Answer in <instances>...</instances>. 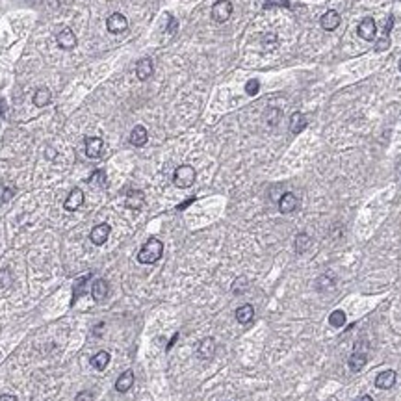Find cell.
I'll list each match as a JSON object with an SVG mask.
<instances>
[{
  "instance_id": "obj_37",
  "label": "cell",
  "mask_w": 401,
  "mask_h": 401,
  "mask_svg": "<svg viewBox=\"0 0 401 401\" xmlns=\"http://www.w3.org/2000/svg\"><path fill=\"white\" fill-rule=\"evenodd\" d=\"M400 71H401V59H400Z\"/></svg>"
},
{
  "instance_id": "obj_26",
  "label": "cell",
  "mask_w": 401,
  "mask_h": 401,
  "mask_svg": "<svg viewBox=\"0 0 401 401\" xmlns=\"http://www.w3.org/2000/svg\"><path fill=\"white\" fill-rule=\"evenodd\" d=\"M316 288L320 292H329V290H335V277L333 275H322L318 279V284Z\"/></svg>"
},
{
  "instance_id": "obj_20",
  "label": "cell",
  "mask_w": 401,
  "mask_h": 401,
  "mask_svg": "<svg viewBox=\"0 0 401 401\" xmlns=\"http://www.w3.org/2000/svg\"><path fill=\"white\" fill-rule=\"evenodd\" d=\"M305 128H307V117L301 112L292 113V117H290V130L294 132V134H299Z\"/></svg>"
},
{
  "instance_id": "obj_24",
  "label": "cell",
  "mask_w": 401,
  "mask_h": 401,
  "mask_svg": "<svg viewBox=\"0 0 401 401\" xmlns=\"http://www.w3.org/2000/svg\"><path fill=\"white\" fill-rule=\"evenodd\" d=\"M310 244H312V240H310V236L307 234V232H299L296 236V253L297 255H303V253H307L310 247Z\"/></svg>"
},
{
  "instance_id": "obj_10",
  "label": "cell",
  "mask_w": 401,
  "mask_h": 401,
  "mask_svg": "<svg viewBox=\"0 0 401 401\" xmlns=\"http://www.w3.org/2000/svg\"><path fill=\"white\" fill-rule=\"evenodd\" d=\"M110 225L106 223H100L97 225V227H93L91 234H89V238H91V242L95 245H102L106 244V240H108V236H110Z\"/></svg>"
},
{
  "instance_id": "obj_23",
  "label": "cell",
  "mask_w": 401,
  "mask_h": 401,
  "mask_svg": "<svg viewBox=\"0 0 401 401\" xmlns=\"http://www.w3.org/2000/svg\"><path fill=\"white\" fill-rule=\"evenodd\" d=\"M108 364H110V353H108V351H99V353H95V355H93L91 366L95 370L102 372V370H104Z\"/></svg>"
},
{
  "instance_id": "obj_33",
  "label": "cell",
  "mask_w": 401,
  "mask_h": 401,
  "mask_svg": "<svg viewBox=\"0 0 401 401\" xmlns=\"http://www.w3.org/2000/svg\"><path fill=\"white\" fill-rule=\"evenodd\" d=\"M379 41H381V43H377V50H385V48L390 45V39H388L387 35H385L383 39H379Z\"/></svg>"
},
{
  "instance_id": "obj_29",
  "label": "cell",
  "mask_w": 401,
  "mask_h": 401,
  "mask_svg": "<svg viewBox=\"0 0 401 401\" xmlns=\"http://www.w3.org/2000/svg\"><path fill=\"white\" fill-rule=\"evenodd\" d=\"M15 190L13 188H9V186H0V203H7L9 199L13 197Z\"/></svg>"
},
{
  "instance_id": "obj_19",
  "label": "cell",
  "mask_w": 401,
  "mask_h": 401,
  "mask_svg": "<svg viewBox=\"0 0 401 401\" xmlns=\"http://www.w3.org/2000/svg\"><path fill=\"white\" fill-rule=\"evenodd\" d=\"M152 74V59L151 58H141L136 65V76L139 80H147L151 78Z\"/></svg>"
},
{
  "instance_id": "obj_35",
  "label": "cell",
  "mask_w": 401,
  "mask_h": 401,
  "mask_svg": "<svg viewBox=\"0 0 401 401\" xmlns=\"http://www.w3.org/2000/svg\"><path fill=\"white\" fill-rule=\"evenodd\" d=\"M0 401H17V398L11 394H2L0 396Z\"/></svg>"
},
{
  "instance_id": "obj_31",
  "label": "cell",
  "mask_w": 401,
  "mask_h": 401,
  "mask_svg": "<svg viewBox=\"0 0 401 401\" xmlns=\"http://www.w3.org/2000/svg\"><path fill=\"white\" fill-rule=\"evenodd\" d=\"M244 283H245L244 277H242V279H238L236 283H234V286H232V292H234V294H242V292L247 288V284H244Z\"/></svg>"
},
{
  "instance_id": "obj_5",
  "label": "cell",
  "mask_w": 401,
  "mask_h": 401,
  "mask_svg": "<svg viewBox=\"0 0 401 401\" xmlns=\"http://www.w3.org/2000/svg\"><path fill=\"white\" fill-rule=\"evenodd\" d=\"M106 28L112 33H121L128 28V20L123 13H112L106 19Z\"/></svg>"
},
{
  "instance_id": "obj_30",
  "label": "cell",
  "mask_w": 401,
  "mask_h": 401,
  "mask_svg": "<svg viewBox=\"0 0 401 401\" xmlns=\"http://www.w3.org/2000/svg\"><path fill=\"white\" fill-rule=\"evenodd\" d=\"M258 89H260V82H258V80H249L247 86H245V91H247V95H251V97H255L258 93Z\"/></svg>"
},
{
  "instance_id": "obj_11",
  "label": "cell",
  "mask_w": 401,
  "mask_h": 401,
  "mask_svg": "<svg viewBox=\"0 0 401 401\" xmlns=\"http://www.w3.org/2000/svg\"><path fill=\"white\" fill-rule=\"evenodd\" d=\"M396 385V372L394 370H385L375 377V387L381 390H388Z\"/></svg>"
},
{
  "instance_id": "obj_22",
  "label": "cell",
  "mask_w": 401,
  "mask_h": 401,
  "mask_svg": "<svg viewBox=\"0 0 401 401\" xmlns=\"http://www.w3.org/2000/svg\"><path fill=\"white\" fill-rule=\"evenodd\" d=\"M253 316H255L253 305H242V307L236 310V320H238V323H242V325L249 323L251 320H253Z\"/></svg>"
},
{
  "instance_id": "obj_3",
  "label": "cell",
  "mask_w": 401,
  "mask_h": 401,
  "mask_svg": "<svg viewBox=\"0 0 401 401\" xmlns=\"http://www.w3.org/2000/svg\"><path fill=\"white\" fill-rule=\"evenodd\" d=\"M232 15V2L230 0H217L212 7V19L216 22H225Z\"/></svg>"
},
{
  "instance_id": "obj_12",
  "label": "cell",
  "mask_w": 401,
  "mask_h": 401,
  "mask_svg": "<svg viewBox=\"0 0 401 401\" xmlns=\"http://www.w3.org/2000/svg\"><path fill=\"white\" fill-rule=\"evenodd\" d=\"M297 206H299V201H297V197L294 195V193H284L283 197H281V201H279V210H281V214H292V212L297 210Z\"/></svg>"
},
{
  "instance_id": "obj_4",
  "label": "cell",
  "mask_w": 401,
  "mask_h": 401,
  "mask_svg": "<svg viewBox=\"0 0 401 401\" xmlns=\"http://www.w3.org/2000/svg\"><path fill=\"white\" fill-rule=\"evenodd\" d=\"M362 344H364V342H361V346L357 344L355 351H353V353H351V357H349V370H351V372H355V374H357V372H361V370L364 368L366 361H368V359H366V348H364Z\"/></svg>"
},
{
  "instance_id": "obj_1",
  "label": "cell",
  "mask_w": 401,
  "mask_h": 401,
  "mask_svg": "<svg viewBox=\"0 0 401 401\" xmlns=\"http://www.w3.org/2000/svg\"><path fill=\"white\" fill-rule=\"evenodd\" d=\"M162 255H164V244H162L158 238H151V240H147L143 247L139 249L138 260H139V264H154L162 258Z\"/></svg>"
},
{
  "instance_id": "obj_7",
  "label": "cell",
  "mask_w": 401,
  "mask_h": 401,
  "mask_svg": "<svg viewBox=\"0 0 401 401\" xmlns=\"http://www.w3.org/2000/svg\"><path fill=\"white\" fill-rule=\"evenodd\" d=\"M357 32L361 35L364 41H374L375 33H377V26H375V20L372 17H366V19L361 20V24L357 28Z\"/></svg>"
},
{
  "instance_id": "obj_25",
  "label": "cell",
  "mask_w": 401,
  "mask_h": 401,
  "mask_svg": "<svg viewBox=\"0 0 401 401\" xmlns=\"http://www.w3.org/2000/svg\"><path fill=\"white\" fill-rule=\"evenodd\" d=\"M91 186H95V188H106L108 186V180H106V173L102 171V169H97V171H93V175L89 177V180H87Z\"/></svg>"
},
{
  "instance_id": "obj_14",
  "label": "cell",
  "mask_w": 401,
  "mask_h": 401,
  "mask_svg": "<svg viewBox=\"0 0 401 401\" xmlns=\"http://www.w3.org/2000/svg\"><path fill=\"white\" fill-rule=\"evenodd\" d=\"M108 292H110V288H108V283H106L104 279H97L95 283L91 284V296L95 301H104L106 297H108Z\"/></svg>"
},
{
  "instance_id": "obj_2",
  "label": "cell",
  "mask_w": 401,
  "mask_h": 401,
  "mask_svg": "<svg viewBox=\"0 0 401 401\" xmlns=\"http://www.w3.org/2000/svg\"><path fill=\"white\" fill-rule=\"evenodd\" d=\"M195 177H197V173H195V169L191 165H178L177 169H175V175H173V182H175L177 188L186 190V188L193 186Z\"/></svg>"
},
{
  "instance_id": "obj_6",
  "label": "cell",
  "mask_w": 401,
  "mask_h": 401,
  "mask_svg": "<svg viewBox=\"0 0 401 401\" xmlns=\"http://www.w3.org/2000/svg\"><path fill=\"white\" fill-rule=\"evenodd\" d=\"M56 43H58L59 48H63V50H71V48H74L76 46V35H74V32H72L71 28H63L61 32L56 35Z\"/></svg>"
},
{
  "instance_id": "obj_27",
  "label": "cell",
  "mask_w": 401,
  "mask_h": 401,
  "mask_svg": "<svg viewBox=\"0 0 401 401\" xmlns=\"http://www.w3.org/2000/svg\"><path fill=\"white\" fill-rule=\"evenodd\" d=\"M329 325L335 327V329L346 325V314H344V310H335L333 314H329Z\"/></svg>"
},
{
  "instance_id": "obj_21",
  "label": "cell",
  "mask_w": 401,
  "mask_h": 401,
  "mask_svg": "<svg viewBox=\"0 0 401 401\" xmlns=\"http://www.w3.org/2000/svg\"><path fill=\"white\" fill-rule=\"evenodd\" d=\"M52 100V93H50V89L48 87H39L37 91L33 93V104L35 106H46L48 102Z\"/></svg>"
},
{
  "instance_id": "obj_9",
  "label": "cell",
  "mask_w": 401,
  "mask_h": 401,
  "mask_svg": "<svg viewBox=\"0 0 401 401\" xmlns=\"http://www.w3.org/2000/svg\"><path fill=\"white\" fill-rule=\"evenodd\" d=\"M197 355L203 359V361H210L216 355V340L214 338H204L201 340L197 348Z\"/></svg>"
},
{
  "instance_id": "obj_18",
  "label": "cell",
  "mask_w": 401,
  "mask_h": 401,
  "mask_svg": "<svg viewBox=\"0 0 401 401\" xmlns=\"http://www.w3.org/2000/svg\"><path fill=\"white\" fill-rule=\"evenodd\" d=\"M102 139L100 138H95V136H91V138H86V154L89 158H99L100 152H102Z\"/></svg>"
},
{
  "instance_id": "obj_34",
  "label": "cell",
  "mask_w": 401,
  "mask_h": 401,
  "mask_svg": "<svg viewBox=\"0 0 401 401\" xmlns=\"http://www.w3.org/2000/svg\"><path fill=\"white\" fill-rule=\"evenodd\" d=\"M392 26H394V17H392V15H390V17H388V20H387V26H385V33H390V30H392Z\"/></svg>"
},
{
  "instance_id": "obj_17",
  "label": "cell",
  "mask_w": 401,
  "mask_h": 401,
  "mask_svg": "<svg viewBox=\"0 0 401 401\" xmlns=\"http://www.w3.org/2000/svg\"><path fill=\"white\" fill-rule=\"evenodd\" d=\"M145 203V195L143 191L139 190H132L128 195H126V208H130V210H139Z\"/></svg>"
},
{
  "instance_id": "obj_32",
  "label": "cell",
  "mask_w": 401,
  "mask_h": 401,
  "mask_svg": "<svg viewBox=\"0 0 401 401\" xmlns=\"http://www.w3.org/2000/svg\"><path fill=\"white\" fill-rule=\"evenodd\" d=\"M74 401H93V394L91 392H87V390H84V392H80V394L76 396V400Z\"/></svg>"
},
{
  "instance_id": "obj_28",
  "label": "cell",
  "mask_w": 401,
  "mask_h": 401,
  "mask_svg": "<svg viewBox=\"0 0 401 401\" xmlns=\"http://www.w3.org/2000/svg\"><path fill=\"white\" fill-rule=\"evenodd\" d=\"M13 281V275H11V271L7 270V268H2L0 270V288H7L9 284Z\"/></svg>"
},
{
  "instance_id": "obj_8",
  "label": "cell",
  "mask_w": 401,
  "mask_h": 401,
  "mask_svg": "<svg viewBox=\"0 0 401 401\" xmlns=\"http://www.w3.org/2000/svg\"><path fill=\"white\" fill-rule=\"evenodd\" d=\"M82 204H84V191L80 190V188H74V190H71V193L67 195L65 203H63V208L69 212H74V210H78Z\"/></svg>"
},
{
  "instance_id": "obj_36",
  "label": "cell",
  "mask_w": 401,
  "mask_h": 401,
  "mask_svg": "<svg viewBox=\"0 0 401 401\" xmlns=\"http://www.w3.org/2000/svg\"><path fill=\"white\" fill-rule=\"evenodd\" d=\"M355 401H374V398H372V396H361V398Z\"/></svg>"
},
{
  "instance_id": "obj_13",
  "label": "cell",
  "mask_w": 401,
  "mask_h": 401,
  "mask_svg": "<svg viewBox=\"0 0 401 401\" xmlns=\"http://www.w3.org/2000/svg\"><path fill=\"white\" fill-rule=\"evenodd\" d=\"M340 15L336 13L335 9H329L327 13H323V17H322V28L323 30H327V32H333V30H336V28L340 26Z\"/></svg>"
},
{
  "instance_id": "obj_16",
  "label": "cell",
  "mask_w": 401,
  "mask_h": 401,
  "mask_svg": "<svg viewBox=\"0 0 401 401\" xmlns=\"http://www.w3.org/2000/svg\"><path fill=\"white\" fill-rule=\"evenodd\" d=\"M147 139H149V134H147V128L141 125L134 126L130 132V143L134 147H143L147 143Z\"/></svg>"
},
{
  "instance_id": "obj_15",
  "label": "cell",
  "mask_w": 401,
  "mask_h": 401,
  "mask_svg": "<svg viewBox=\"0 0 401 401\" xmlns=\"http://www.w3.org/2000/svg\"><path fill=\"white\" fill-rule=\"evenodd\" d=\"M132 385H134V374H132V370H126V372L119 375V379L115 381V390L125 394L132 388Z\"/></svg>"
}]
</instances>
